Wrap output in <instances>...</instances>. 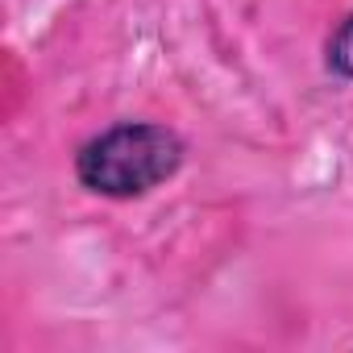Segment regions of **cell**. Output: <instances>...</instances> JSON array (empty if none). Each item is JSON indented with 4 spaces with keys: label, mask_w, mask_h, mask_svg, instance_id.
I'll list each match as a JSON object with an SVG mask.
<instances>
[{
    "label": "cell",
    "mask_w": 353,
    "mask_h": 353,
    "mask_svg": "<svg viewBox=\"0 0 353 353\" xmlns=\"http://www.w3.org/2000/svg\"><path fill=\"white\" fill-rule=\"evenodd\" d=\"M183 162V141L166 125L150 121H121L75 154V179L108 200H137L166 183Z\"/></svg>",
    "instance_id": "6da1fadb"
},
{
    "label": "cell",
    "mask_w": 353,
    "mask_h": 353,
    "mask_svg": "<svg viewBox=\"0 0 353 353\" xmlns=\"http://www.w3.org/2000/svg\"><path fill=\"white\" fill-rule=\"evenodd\" d=\"M324 63H328V71H332V75H341V79H353V13H349V17H345L336 30H332Z\"/></svg>",
    "instance_id": "7a4b0ae2"
}]
</instances>
